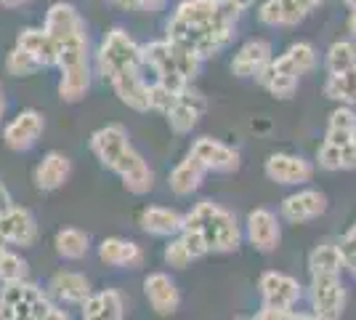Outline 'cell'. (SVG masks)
<instances>
[{
    "instance_id": "obj_1",
    "label": "cell",
    "mask_w": 356,
    "mask_h": 320,
    "mask_svg": "<svg viewBox=\"0 0 356 320\" xmlns=\"http://www.w3.org/2000/svg\"><path fill=\"white\" fill-rule=\"evenodd\" d=\"M90 153L96 155V160L102 166L109 168L112 174H118L128 192L147 195L154 187V171L131 144L128 131L118 123H109L90 137Z\"/></svg>"
},
{
    "instance_id": "obj_2",
    "label": "cell",
    "mask_w": 356,
    "mask_h": 320,
    "mask_svg": "<svg viewBox=\"0 0 356 320\" xmlns=\"http://www.w3.org/2000/svg\"><path fill=\"white\" fill-rule=\"evenodd\" d=\"M141 51H144V67L154 73V80L165 83L173 91H184L202 67V59L197 54L168 40V38L147 43V46H141Z\"/></svg>"
},
{
    "instance_id": "obj_3",
    "label": "cell",
    "mask_w": 356,
    "mask_h": 320,
    "mask_svg": "<svg viewBox=\"0 0 356 320\" xmlns=\"http://www.w3.org/2000/svg\"><path fill=\"white\" fill-rule=\"evenodd\" d=\"M184 229H192L202 238V243L208 245V251H237L239 241H242V232L234 219V213L221 208L218 203H210L202 200L197 203L192 211L184 216Z\"/></svg>"
},
{
    "instance_id": "obj_4",
    "label": "cell",
    "mask_w": 356,
    "mask_h": 320,
    "mask_svg": "<svg viewBox=\"0 0 356 320\" xmlns=\"http://www.w3.org/2000/svg\"><path fill=\"white\" fill-rule=\"evenodd\" d=\"M96 70L106 80H115L125 73H138V70H144V51L128 32L115 27L106 32L102 46H99Z\"/></svg>"
},
{
    "instance_id": "obj_5",
    "label": "cell",
    "mask_w": 356,
    "mask_h": 320,
    "mask_svg": "<svg viewBox=\"0 0 356 320\" xmlns=\"http://www.w3.org/2000/svg\"><path fill=\"white\" fill-rule=\"evenodd\" d=\"M48 307V296L27 280L6 283L0 291V320H38Z\"/></svg>"
},
{
    "instance_id": "obj_6",
    "label": "cell",
    "mask_w": 356,
    "mask_h": 320,
    "mask_svg": "<svg viewBox=\"0 0 356 320\" xmlns=\"http://www.w3.org/2000/svg\"><path fill=\"white\" fill-rule=\"evenodd\" d=\"M312 307L319 320H338L346 310V289L341 275H312Z\"/></svg>"
},
{
    "instance_id": "obj_7",
    "label": "cell",
    "mask_w": 356,
    "mask_h": 320,
    "mask_svg": "<svg viewBox=\"0 0 356 320\" xmlns=\"http://www.w3.org/2000/svg\"><path fill=\"white\" fill-rule=\"evenodd\" d=\"M325 0H266L258 8V19L266 27H296Z\"/></svg>"
},
{
    "instance_id": "obj_8",
    "label": "cell",
    "mask_w": 356,
    "mask_h": 320,
    "mask_svg": "<svg viewBox=\"0 0 356 320\" xmlns=\"http://www.w3.org/2000/svg\"><path fill=\"white\" fill-rule=\"evenodd\" d=\"M192 158H197L205 171H216V174H232L239 168V153L234 147L223 144L213 137H200L192 142V150H189Z\"/></svg>"
},
{
    "instance_id": "obj_9",
    "label": "cell",
    "mask_w": 356,
    "mask_h": 320,
    "mask_svg": "<svg viewBox=\"0 0 356 320\" xmlns=\"http://www.w3.org/2000/svg\"><path fill=\"white\" fill-rule=\"evenodd\" d=\"M258 289H261V296H264V307L293 310L300 302V283L293 275L264 273L261 280H258Z\"/></svg>"
},
{
    "instance_id": "obj_10",
    "label": "cell",
    "mask_w": 356,
    "mask_h": 320,
    "mask_svg": "<svg viewBox=\"0 0 356 320\" xmlns=\"http://www.w3.org/2000/svg\"><path fill=\"white\" fill-rule=\"evenodd\" d=\"M45 121L38 109H22L14 121L3 128V142L14 150V153H24L38 144V139L43 134Z\"/></svg>"
},
{
    "instance_id": "obj_11",
    "label": "cell",
    "mask_w": 356,
    "mask_h": 320,
    "mask_svg": "<svg viewBox=\"0 0 356 320\" xmlns=\"http://www.w3.org/2000/svg\"><path fill=\"white\" fill-rule=\"evenodd\" d=\"M245 229H248V241H250V245L255 248V251H261V254L277 251V245H280V241H282L280 219H277V213L268 211V208H255V211L248 213Z\"/></svg>"
},
{
    "instance_id": "obj_12",
    "label": "cell",
    "mask_w": 356,
    "mask_h": 320,
    "mask_svg": "<svg viewBox=\"0 0 356 320\" xmlns=\"http://www.w3.org/2000/svg\"><path fill=\"white\" fill-rule=\"evenodd\" d=\"M266 176L277 184H306L314 176V166L293 153H274L266 158Z\"/></svg>"
},
{
    "instance_id": "obj_13",
    "label": "cell",
    "mask_w": 356,
    "mask_h": 320,
    "mask_svg": "<svg viewBox=\"0 0 356 320\" xmlns=\"http://www.w3.org/2000/svg\"><path fill=\"white\" fill-rule=\"evenodd\" d=\"M327 211V195L319 190H298L282 203V216L290 224H306Z\"/></svg>"
},
{
    "instance_id": "obj_14",
    "label": "cell",
    "mask_w": 356,
    "mask_h": 320,
    "mask_svg": "<svg viewBox=\"0 0 356 320\" xmlns=\"http://www.w3.org/2000/svg\"><path fill=\"white\" fill-rule=\"evenodd\" d=\"M205 107H208V105H205V96H202V93H197V91H192V89L186 86L184 91L178 93L176 105L165 112L168 125H170L176 134H189L194 125L200 123L202 112H205Z\"/></svg>"
},
{
    "instance_id": "obj_15",
    "label": "cell",
    "mask_w": 356,
    "mask_h": 320,
    "mask_svg": "<svg viewBox=\"0 0 356 320\" xmlns=\"http://www.w3.org/2000/svg\"><path fill=\"white\" fill-rule=\"evenodd\" d=\"M0 235L6 243L22 245L30 248L38 241V222L27 208H8L6 213H0Z\"/></svg>"
},
{
    "instance_id": "obj_16",
    "label": "cell",
    "mask_w": 356,
    "mask_h": 320,
    "mask_svg": "<svg viewBox=\"0 0 356 320\" xmlns=\"http://www.w3.org/2000/svg\"><path fill=\"white\" fill-rule=\"evenodd\" d=\"M144 294H147V302L149 307L157 312V315H173L181 305V294H178V286L176 280L170 277V275L165 273H152L144 280Z\"/></svg>"
},
{
    "instance_id": "obj_17",
    "label": "cell",
    "mask_w": 356,
    "mask_h": 320,
    "mask_svg": "<svg viewBox=\"0 0 356 320\" xmlns=\"http://www.w3.org/2000/svg\"><path fill=\"white\" fill-rule=\"evenodd\" d=\"M43 30L56 40V46L70 40L74 35H83L86 32V24H83V16L77 14L72 3H54L45 14V24Z\"/></svg>"
},
{
    "instance_id": "obj_18",
    "label": "cell",
    "mask_w": 356,
    "mask_h": 320,
    "mask_svg": "<svg viewBox=\"0 0 356 320\" xmlns=\"http://www.w3.org/2000/svg\"><path fill=\"white\" fill-rule=\"evenodd\" d=\"M271 59H274L271 56V43L264 40V38H252L234 54L232 73L237 77H258L266 70V64Z\"/></svg>"
},
{
    "instance_id": "obj_19",
    "label": "cell",
    "mask_w": 356,
    "mask_h": 320,
    "mask_svg": "<svg viewBox=\"0 0 356 320\" xmlns=\"http://www.w3.org/2000/svg\"><path fill=\"white\" fill-rule=\"evenodd\" d=\"M16 48L27 51L40 67H56V61H59V46L45 30H35V27L22 30L16 38Z\"/></svg>"
},
{
    "instance_id": "obj_20",
    "label": "cell",
    "mask_w": 356,
    "mask_h": 320,
    "mask_svg": "<svg viewBox=\"0 0 356 320\" xmlns=\"http://www.w3.org/2000/svg\"><path fill=\"white\" fill-rule=\"evenodd\" d=\"M83 320H122L125 318V299L115 289L90 294L83 302Z\"/></svg>"
},
{
    "instance_id": "obj_21",
    "label": "cell",
    "mask_w": 356,
    "mask_h": 320,
    "mask_svg": "<svg viewBox=\"0 0 356 320\" xmlns=\"http://www.w3.org/2000/svg\"><path fill=\"white\" fill-rule=\"evenodd\" d=\"M138 224L149 235L157 238H173L184 229V216L176 208H165V206H149L138 216Z\"/></svg>"
},
{
    "instance_id": "obj_22",
    "label": "cell",
    "mask_w": 356,
    "mask_h": 320,
    "mask_svg": "<svg viewBox=\"0 0 356 320\" xmlns=\"http://www.w3.org/2000/svg\"><path fill=\"white\" fill-rule=\"evenodd\" d=\"M70 174H72V163H70V158L64 153H48L38 163L35 168V184H38V190H43V192H54V190H59L61 184L70 179Z\"/></svg>"
},
{
    "instance_id": "obj_23",
    "label": "cell",
    "mask_w": 356,
    "mask_h": 320,
    "mask_svg": "<svg viewBox=\"0 0 356 320\" xmlns=\"http://www.w3.org/2000/svg\"><path fill=\"white\" fill-rule=\"evenodd\" d=\"M99 259L112 267H138L144 261L141 245L125 238H104L99 243Z\"/></svg>"
},
{
    "instance_id": "obj_24",
    "label": "cell",
    "mask_w": 356,
    "mask_h": 320,
    "mask_svg": "<svg viewBox=\"0 0 356 320\" xmlns=\"http://www.w3.org/2000/svg\"><path fill=\"white\" fill-rule=\"evenodd\" d=\"M109 83H112V89H115L122 105H128L131 109H138V112L149 109V83L144 80L141 70L138 73H125V75L115 77Z\"/></svg>"
},
{
    "instance_id": "obj_25",
    "label": "cell",
    "mask_w": 356,
    "mask_h": 320,
    "mask_svg": "<svg viewBox=\"0 0 356 320\" xmlns=\"http://www.w3.org/2000/svg\"><path fill=\"white\" fill-rule=\"evenodd\" d=\"M51 291H54V296H59L61 302H67V305H83L93 294L88 277L80 273H72V270H61V273L54 275L51 277Z\"/></svg>"
},
{
    "instance_id": "obj_26",
    "label": "cell",
    "mask_w": 356,
    "mask_h": 320,
    "mask_svg": "<svg viewBox=\"0 0 356 320\" xmlns=\"http://www.w3.org/2000/svg\"><path fill=\"white\" fill-rule=\"evenodd\" d=\"M205 166L192 158V155H186L184 160H178L176 168L170 171V176H168V187L176 192V195H192L194 190H200V184L205 179Z\"/></svg>"
},
{
    "instance_id": "obj_27",
    "label": "cell",
    "mask_w": 356,
    "mask_h": 320,
    "mask_svg": "<svg viewBox=\"0 0 356 320\" xmlns=\"http://www.w3.org/2000/svg\"><path fill=\"white\" fill-rule=\"evenodd\" d=\"M312 275H341L346 270V254L338 243H322L309 254Z\"/></svg>"
},
{
    "instance_id": "obj_28",
    "label": "cell",
    "mask_w": 356,
    "mask_h": 320,
    "mask_svg": "<svg viewBox=\"0 0 356 320\" xmlns=\"http://www.w3.org/2000/svg\"><path fill=\"white\" fill-rule=\"evenodd\" d=\"M316 160L325 171H348V168H356V137L346 144H327L322 142L319 153H316Z\"/></svg>"
},
{
    "instance_id": "obj_29",
    "label": "cell",
    "mask_w": 356,
    "mask_h": 320,
    "mask_svg": "<svg viewBox=\"0 0 356 320\" xmlns=\"http://www.w3.org/2000/svg\"><path fill=\"white\" fill-rule=\"evenodd\" d=\"M54 245H56V254H59L61 259L77 261V259H83V257L88 254L90 238H88V232H83V229L64 227V229H59V232H56Z\"/></svg>"
},
{
    "instance_id": "obj_30",
    "label": "cell",
    "mask_w": 356,
    "mask_h": 320,
    "mask_svg": "<svg viewBox=\"0 0 356 320\" xmlns=\"http://www.w3.org/2000/svg\"><path fill=\"white\" fill-rule=\"evenodd\" d=\"M356 137V112L351 107L341 105L338 109H332L330 123H327V144H346Z\"/></svg>"
},
{
    "instance_id": "obj_31",
    "label": "cell",
    "mask_w": 356,
    "mask_h": 320,
    "mask_svg": "<svg viewBox=\"0 0 356 320\" xmlns=\"http://www.w3.org/2000/svg\"><path fill=\"white\" fill-rule=\"evenodd\" d=\"M90 89V64L88 67H74V70H61L59 77V96L61 102H80Z\"/></svg>"
},
{
    "instance_id": "obj_32",
    "label": "cell",
    "mask_w": 356,
    "mask_h": 320,
    "mask_svg": "<svg viewBox=\"0 0 356 320\" xmlns=\"http://www.w3.org/2000/svg\"><path fill=\"white\" fill-rule=\"evenodd\" d=\"M325 96L346 107L356 105V67L343 70V73H332V75L327 77Z\"/></svg>"
},
{
    "instance_id": "obj_33",
    "label": "cell",
    "mask_w": 356,
    "mask_h": 320,
    "mask_svg": "<svg viewBox=\"0 0 356 320\" xmlns=\"http://www.w3.org/2000/svg\"><path fill=\"white\" fill-rule=\"evenodd\" d=\"M298 80H300L298 75H290V73H282V70L271 67V61L266 64V70L258 75V83H261L271 96H277V99H290V96L298 91Z\"/></svg>"
},
{
    "instance_id": "obj_34",
    "label": "cell",
    "mask_w": 356,
    "mask_h": 320,
    "mask_svg": "<svg viewBox=\"0 0 356 320\" xmlns=\"http://www.w3.org/2000/svg\"><path fill=\"white\" fill-rule=\"evenodd\" d=\"M325 64L330 75L356 67V43H351V40H335L332 46L327 48Z\"/></svg>"
},
{
    "instance_id": "obj_35",
    "label": "cell",
    "mask_w": 356,
    "mask_h": 320,
    "mask_svg": "<svg viewBox=\"0 0 356 320\" xmlns=\"http://www.w3.org/2000/svg\"><path fill=\"white\" fill-rule=\"evenodd\" d=\"M38 70H43V67L32 59L27 51H22V48H14V51L6 56V73H8V75L30 77V75H35Z\"/></svg>"
},
{
    "instance_id": "obj_36",
    "label": "cell",
    "mask_w": 356,
    "mask_h": 320,
    "mask_svg": "<svg viewBox=\"0 0 356 320\" xmlns=\"http://www.w3.org/2000/svg\"><path fill=\"white\" fill-rule=\"evenodd\" d=\"M0 280L3 283H19V280H27V261L22 259L19 254L6 251L0 257Z\"/></svg>"
},
{
    "instance_id": "obj_37",
    "label": "cell",
    "mask_w": 356,
    "mask_h": 320,
    "mask_svg": "<svg viewBox=\"0 0 356 320\" xmlns=\"http://www.w3.org/2000/svg\"><path fill=\"white\" fill-rule=\"evenodd\" d=\"M284 54L290 56L293 67L298 70V75H306V73H312L314 67H316V51H314L312 43H293Z\"/></svg>"
},
{
    "instance_id": "obj_38",
    "label": "cell",
    "mask_w": 356,
    "mask_h": 320,
    "mask_svg": "<svg viewBox=\"0 0 356 320\" xmlns=\"http://www.w3.org/2000/svg\"><path fill=\"white\" fill-rule=\"evenodd\" d=\"M178 93L181 91H173V89H168L165 83H149V109H157V112H168L170 107L176 105Z\"/></svg>"
},
{
    "instance_id": "obj_39",
    "label": "cell",
    "mask_w": 356,
    "mask_h": 320,
    "mask_svg": "<svg viewBox=\"0 0 356 320\" xmlns=\"http://www.w3.org/2000/svg\"><path fill=\"white\" fill-rule=\"evenodd\" d=\"M163 257H165V261H168V267H176V270H186L194 261L192 251L186 248V243H184L181 238H173L170 243L165 245Z\"/></svg>"
},
{
    "instance_id": "obj_40",
    "label": "cell",
    "mask_w": 356,
    "mask_h": 320,
    "mask_svg": "<svg viewBox=\"0 0 356 320\" xmlns=\"http://www.w3.org/2000/svg\"><path fill=\"white\" fill-rule=\"evenodd\" d=\"M112 6H118L122 11H141V14H152V11H160L165 6V0H106Z\"/></svg>"
},
{
    "instance_id": "obj_41",
    "label": "cell",
    "mask_w": 356,
    "mask_h": 320,
    "mask_svg": "<svg viewBox=\"0 0 356 320\" xmlns=\"http://www.w3.org/2000/svg\"><path fill=\"white\" fill-rule=\"evenodd\" d=\"M255 318L258 320H293L296 318V312H293V310H274V307H264Z\"/></svg>"
},
{
    "instance_id": "obj_42",
    "label": "cell",
    "mask_w": 356,
    "mask_h": 320,
    "mask_svg": "<svg viewBox=\"0 0 356 320\" xmlns=\"http://www.w3.org/2000/svg\"><path fill=\"white\" fill-rule=\"evenodd\" d=\"M338 245L343 248V254H346V257H356V222L351 224V229L343 235V241Z\"/></svg>"
},
{
    "instance_id": "obj_43",
    "label": "cell",
    "mask_w": 356,
    "mask_h": 320,
    "mask_svg": "<svg viewBox=\"0 0 356 320\" xmlns=\"http://www.w3.org/2000/svg\"><path fill=\"white\" fill-rule=\"evenodd\" d=\"M8 208H14V200H11V192H8V187L0 182V213H6Z\"/></svg>"
},
{
    "instance_id": "obj_44",
    "label": "cell",
    "mask_w": 356,
    "mask_h": 320,
    "mask_svg": "<svg viewBox=\"0 0 356 320\" xmlns=\"http://www.w3.org/2000/svg\"><path fill=\"white\" fill-rule=\"evenodd\" d=\"M38 320H70V315L64 312V310H56V307H48L43 315Z\"/></svg>"
},
{
    "instance_id": "obj_45",
    "label": "cell",
    "mask_w": 356,
    "mask_h": 320,
    "mask_svg": "<svg viewBox=\"0 0 356 320\" xmlns=\"http://www.w3.org/2000/svg\"><path fill=\"white\" fill-rule=\"evenodd\" d=\"M232 3H234V6H239V8L245 11V8H250V6L255 3V0H232Z\"/></svg>"
},
{
    "instance_id": "obj_46",
    "label": "cell",
    "mask_w": 356,
    "mask_h": 320,
    "mask_svg": "<svg viewBox=\"0 0 356 320\" xmlns=\"http://www.w3.org/2000/svg\"><path fill=\"white\" fill-rule=\"evenodd\" d=\"M346 267H348V270L356 275V257H346Z\"/></svg>"
},
{
    "instance_id": "obj_47",
    "label": "cell",
    "mask_w": 356,
    "mask_h": 320,
    "mask_svg": "<svg viewBox=\"0 0 356 320\" xmlns=\"http://www.w3.org/2000/svg\"><path fill=\"white\" fill-rule=\"evenodd\" d=\"M348 30L356 35V11H351V16H348Z\"/></svg>"
},
{
    "instance_id": "obj_48",
    "label": "cell",
    "mask_w": 356,
    "mask_h": 320,
    "mask_svg": "<svg viewBox=\"0 0 356 320\" xmlns=\"http://www.w3.org/2000/svg\"><path fill=\"white\" fill-rule=\"evenodd\" d=\"M293 320H319L316 315H303V312H296V318Z\"/></svg>"
},
{
    "instance_id": "obj_49",
    "label": "cell",
    "mask_w": 356,
    "mask_h": 320,
    "mask_svg": "<svg viewBox=\"0 0 356 320\" xmlns=\"http://www.w3.org/2000/svg\"><path fill=\"white\" fill-rule=\"evenodd\" d=\"M346 3V8H351V11H356V0H343Z\"/></svg>"
},
{
    "instance_id": "obj_50",
    "label": "cell",
    "mask_w": 356,
    "mask_h": 320,
    "mask_svg": "<svg viewBox=\"0 0 356 320\" xmlns=\"http://www.w3.org/2000/svg\"><path fill=\"white\" fill-rule=\"evenodd\" d=\"M6 254V241H3V235H0V257Z\"/></svg>"
},
{
    "instance_id": "obj_51",
    "label": "cell",
    "mask_w": 356,
    "mask_h": 320,
    "mask_svg": "<svg viewBox=\"0 0 356 320\" xmlns=\"http://www.w3.org/2000/svg\"><path fill=\"white\" fill-rule=\"evenodd\" d=\"M3 107H6V102H3V91H0V115H3Z\"/></svg>"
},
{
    "instance_id": "obj_52",
    "label": "cell",
    "mask_w": 356,
    "mask_h": 320,
    "mask_svg": "<svg viewBox=\"0 0 356 320\" xmlns=\"http://www.w3.org/2000/svg\"><path fill=\"white\" fill-rule=\"evenodd\" d=\"M239 320H248V318H239Z\"/></svg>"
}]
</instances>
